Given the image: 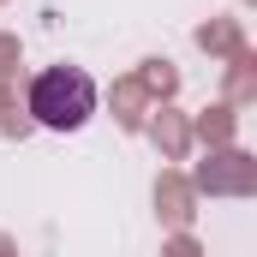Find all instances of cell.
I'll list each match as a JSON object with an SVG mask.
<instances>
[{
  "label": "cell",
  "mask_w": 257,
  "mask_h": 257,
  "mask_svg": "<svg viewBox=\"0 0 257 257\" xmlns=\"http://www.w3.org/2000/svg\"><path fill=\"white\" fill-rule=\"evenodd\" d=\"M30 114L48 132H78L96 114V84H90V72H78V66H48V72H36V84H30Z\"/></svg>",
  "instance_id": "obj_1"
}]
</instances>
